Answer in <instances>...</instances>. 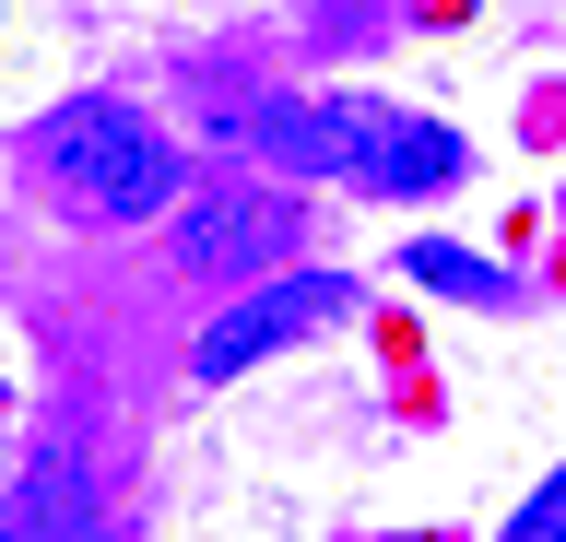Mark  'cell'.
<instances>
[{
    "mask_svg": "<svg viewBox=\"0 0 566 542\" xmlns=\"http://www.w3.org/2000/svg\"><path fill=\"white\" fill-rule=\"evenodd\" d=\"M35 166H48V189H60L71 213H106V224H142V213L177 201V142L142 107H118V95L60 107L35 130Z\"/></svg>",
    "mask_w": 566,
    "mask_h": 542,
    "instance_id": "cell-1",
    "label": "cell"
},
{
    "mask_svg": "<svg viewBox=\"0 0 566 542\" xmlns=\"http://www.w3.org/2000/svg\"><path fill=\"white\" fill-rule=\"evenodd\" d=\"M307 236V201L272 178H212L189 189V213H177V272L189 284H248V272H283V248Z\"/></svg>",
    "mask_w": 566,
    "mask_h": 542,
    "instance_id": "cell-2",
    "label": "cell"
},
{
    "mask_svg": "<svg viewBox=\"0 0 566 542\" xmlns=\"http://www.w3.org/2000/svg\"><path fill=\"white\" fill-rule=\"evenodd\" d=\"M354 307V272H295V284H248L224 319L189 342V378L201 390H224V378H248V365H272V354H295L307 330H331Z\"/></svg>",
    "mask_w": 566,
    "mask_h": 542,
    "instance_id": "cell-3",
    "label": "cell"
},
{
    "mask_svg": "<svg viewBox=\"0 0 566 542\" xmlns=\"http://www.w3.org/2000/svg\"><path fill=\"white\" fill-rule=\"evenodd\" d=\"M389 95H318V107H272L260 118V153L283 166V189L295 178H366V153H378V130H389Z\"/></svg>",
    "mask_w": 566,
    "mask_h": 542,
    "instance_id": "cell-4",
    "label": "cell"
},
{
    "mask_svg": "<svg viewBox=\"0 0 566 542\" xmlns=\"http://www.w3.org/2000/svg\"><path fill=\"white\" fill-rule=\"evenodd\" d=\"M0 542H106L95 471L71 460V448H35V460L0 483Z\"/></svg>",
    "mask_w": 566,
    "mask_h": 542,
    "instance_id": "cell-5",
    "label": "cell"
},
{
    "mask_svg": "<svg viewBox=\"0 0 566 542\" xmlns=\"http://www.w3.org/2000/svg\"><path fill=\"white\" fill-rule=\"evenodd\" d=\"M460 166H472V153H460V130H437V118H389L378 130V153H366V189H378V201H437V189H460Z\"/></svg>",
    "mask_w": 566,
    "mask_h": 542,
    "instance_id": "cell-6",
    "label": "cell"
},
{
    "mask_svg": "<svg viewBox=\"0 0 566 542\" xmlns=\"http://www.w3.org/2000/svg\"><path fill=\"white\" fill-rule=\"evenodd\" d=\"M401 272H413V284H437V295H495V272H484L472 248H413Z\"/></svg>",
    "mask_w": 566,
    "mask_h": 542,
    "instance_id": "cell-7",
    "label": "cell"
},
{
    "mask_svg": "<svg viewBox=\"0 0 566 542\" xmlns=\"http://www.w3.org/2000/svg\"><path fill=\"white\" fill-rule=\"evenodd\" d=\"M507 542H566V471H555V483H543V496L520 507V519H507Z\"/></svg>",
    "mask_w": 566,
    "mask_h": 542,
    "instance_id": "cell-8",
    "label": "cell"
}]
</instances>
